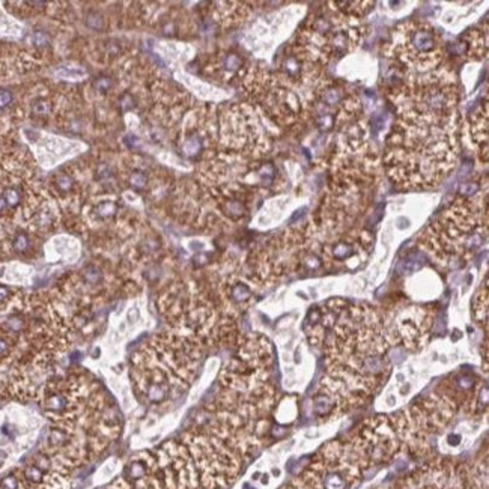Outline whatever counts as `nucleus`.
Returning a JSON list of instances; mask_svg holds the SVG:
<instances>
[{
  "instance_id": "b1692460",
  "label": "nucleus",
  "mask_w": 489,
  "mask_h": 489,
  "mask_svg": "<svg viewBox=\"0 0 489 489\" xmlns=\"http://www.w3.org/2000/svg\"><path fill=\"white\" fill-rule=\"evenodd\" d=\"M119 104H120V107H122V110H124V111H128V110L134 108V98H133L131 94L125 92V94L120 97V99H119Z\"/></svg>"
},
{
  "instance_id": "a211bd4d",
  "label": "nucleus",
  "mask_w": 489,
  "mask_h": 489,
  "mask_svg": "<svg viewBox=\"0 0 489 489\" xmlns=\"http://www.w3.org/2000/svg\"><path fill=\"white\" fill-rule=\"evenodd\" d=\"M114 212H116V205L113 202H102L98 205L97 214L102 218H107V217L113 215Z\"/></svg>"
},
{
  "instance_id": "f257e3e1",
  "label": "nucleus",
  "mask_w": 489,
  "mask_h": 489,
  "mask_svg": "<svg viewBox=\"0 0 489 489\" xmlns=\"http://www.w3.org/2000/svg\"><path fill=\"white\" fill-rule=\"evenodd\" d=\"M459 113L424 114L403 111L389 134L386 169L402 189L438 186L459 155Z\"/></svg>"
},
{
  "instance_id": "f3484780",
  "label": "nucleus",
  "mask_w": 489,
  "mask_h": 489,
  "mask_svg": "<svg viewBox=\"0 0 489 489\" xmlns=\"http://www.w3.org/2000/svg\"><path fill=\"white\" fill-rule=\"evenodd\" d=\"M2 197L5 199L6 205H9V206H17L20 203V200H21V195H20V192L17 189H8V190H5V193H3Z\"/></svg>"
},
{
  "instance_id": "4468645a",
  "label": "nucleus",
  "mask_w": 489,
  "mask_h": 489,
  "mask_svg": "<svg viewBox=\"0 0 489 489\" xmlns=\"http://www.w3.org/2000/svg\"><path fill=\"white\" fill-rule=\"evenodd\" d=\"M86 24L92 30H102V27H104V17L99 12H97V11H92L86 17Z\"/></svg>"
},
{
  "instance_id": "f03ea898",
  "label": "nucleus",
  "mask_w": 489,
  "mask_h": 489,
  "mask_svg": "<svg viewBox=\"0 0 489 489\" xmlns=\"http://www.w3.org/2000/svg\"><path fill=\"white\" fill-rule=\"evenodd\" d=\"M488 193L459 197L423 235V246L438 261H449L476 250L486 236Z\"/></svg>"
},
{
  "instance_id": "9b49d317",
  "label": "nucleus",
  "mask_w": 489,
  "mask_h": 489,
  "mask_svg": "<svg viewBox=\"0 0 489 489\" xmlns=\"http://www.w3.org/2000/svg\"><path fill=\"white\" fill-rule=\"evenodd\" d=\"M242 64H244L242 57H241L239 54H236V53H229V54H226V57H224V60H223V67H224V70H226V71H230V73L238 71V70L242 67Z\"/></svg>"
},
{
  "instance_id": "0eeeda50",
  "label": "nucleus",
  "mask_w": 489,
  "mask_h": 489,
  "mask_svg": "<svg viewBox=\"0 0 489 489\" xmlns=\"http://www.w3.org/2000/svg\"><path fill=\"white\" fill-rule=\"evenodd\" d=\"M23 476H24V479L29 483H32V485H41L44 482V479H45V471L41 470L38 465H29V467L24 468Z\"/></svg>"
},
{
  "instance_id": "9d476101",
  "label": "nucleus",
  "mask_w": 489,
  "mask_h": 489,
  "mask_svg": "<svg viewBox=\"0 0 489 489\" xmlns=\"http://www.w3.org/2000/svg\"><path fill=\"white\" fill-rule=\"evenodd\" d=\"M230 296L232 299H235L236 302H242V301H247L250 296H252V291L247 285L244 283H236L232 286L230 289Z\"/></svg>"
},
{
  "instance_id": "412c9836",
  "label": "nucleus",
  "mask_w": 489,
  "mask_h": 489,
  "mask_svg": "<svg viewBox=\"0 0 489 489\" xmlns=\"http://www.w3.org/2000/svg\"><path fill=\"white\" fill-rule=\"evenodd\" d=\"M32 41H33V44H35V45H38V47H45V45H48L50 38H48V35H47L45 32H42V30H36V32L33 33V36H32Z\"/></svg>"
},
{
  "instance_id": "4be33fe9",
  "label": "nucleus",
  "mask_w": 489,
  "mask_h": 489,
  "mask_svg": "<svg viewBox=\"0 0 489 489\" xmlns=\"http://www.w3.org/2000/svg\"><path fill=\"white\" fill-rule=\"evenodd\" d=\"M50 110H51V107H50V104H48V102H45V101H38V102H35V104H33V107H32V111H33L35 114H38V116H45V114H48V113H50Z\"/></svg>"
},
{
  "instance_id": "5701e85b",
  "label": "nucleus",
  "mask_w": 489,
  "mask_h": 489,
  "mask_svg": "<svg viewBox=\"0 0 489 489\" xmlns=\"http://www.w3.org/2000/svg\"><path fill=\"white\" fill-rule=\"evenodd\" d=\"M24 322L20 316H11L8 321H6V327L11 330V331H20L23 328Z\"/></svg>"
},
{
  "instance_id": "39448f33",
  "label": "nucleus",
  "mask_w": 489,
  "mask_h": 489,
  "mask_svg": "<svg viewBox=\"0 0 489 489\" xmlns=\"http://www.w3.org/2000/svg\"><path fill=\"white\" fill-rule=\"evenodd\" d=\"M470 136L479 158L488 161V104L485 102L470 119Z\"/></svg>"
},
{
  "instance_id": "20e7f679",
  "label": "nucleus",
  "mask_w": 489,
  "mask_h": 489,
  "mask_svg": "<svg viewBox=\"0 0 489 489\" xmlns=\"http://www.w3.org/2000/svg\"><path fill=\"white\" fill-rule=\"evenodd\" d=\"M390 51L405 68L427 71L437 68L444 54L441 38L426 21H406L393 32Z\"/></svg>"
},
{
  "instance_id": "a878e982",
  "label": "nucleus",
  "mask_w": 489,
  "mask_h": 489,
  "mask_svg": "<svg viewBox=\"0 0 489 489\" xmlns=\"http://www.w3.org/2000/svg\"><path fill=\"white\" fill-rule=\"evenodd\" d=\"M8 349H9V346H8V342H6V340H3V339H0V357L6 355Z\"/></svg>"
},
{
  "instance_id": "aec40b11",
  "label": "nucleus",
  "mask_w": 489,
  "mask_h": 489,
  "mask_svg": "<svg viewBox=\"0 0 489 489\" xmlns=\"http://www.w3.org/2000/svg\"><path fill=\"white\" fill-rule=\"evenodd\" d=\"M0 489H20V482H18L17 476L9 474V476L3 477L0 480Z\"/></svg>"
},
{
  "instance_id": "1a4fd4ad",
  "label": "nucleus",
  "mask_w": 489,
  "mask_h": 489,
  "mask_svg": "<svg viewBox=\"0 0 489 489\" xmlns=\"http://www.w3.org/2000/svg\"><path fill=\"white\" fill-rule=\"evenodd\" d=\"M127 476L130 480H140L146 476V464L142 461H134L127 467Z\"/></svg>"
},
{
  "instance_id": "dca6fc26",
  "label": "nucleus",
  "mask_w": 489,
  "mask_h": 489,
  "mask_svg": "<svg viewBox=\"0 0 489 489\" xmlns=\"http://www.w3.org/2000/svg\"><path fill=\"white\" fill-rule=\"evenodd\" d=\"M111 86H113V80L110 77H107V76H101V77H98L97 80L94 82V88L97 89L98 92H101V94L108 92L111 89Z\"/></svg>"
},
{
  "instance_id": "ddd939ff",
  "label": "nucleus",
  "mask_w": 489,
  "mask_h": 489,
  "mask_svg": "<svg viewBox=\"0 0 489 489\" xmlns=\"http://www.w3.org/2000/svg\"><path fill=\"white\" fill-rule=\"evenodd\" d=\"M130 186L137 189V190H142L148 186V176L145 172L142 170H134L131 175H130Z\"/></svg>"
},
{
  "instance_id": "cd10ccee",
  "label": "nucleus",
  "mask_w": 489,
  "mask_h": 489,
  "mask_svg": "<svg viewBox=\"0 0 489 489\" xmlns=\"http://www.w3.org/2000/svg\"><path fill=\"white\" fill-rule=\"evenodd\" d=\"M5 206H6V202H5V199H3V197H0V212L5 209Z\"/></svg>"
},
{
  "instance_id": "423d86ee",
  "label": "nucleus",
  "mask_w": 489,
  "mask_h": 489,
  "mask_svg": "<svg viewBox=\"0 0 489 489\" xmlns=\"http://www.w3.org/2000/svg\"><path fill=\"white\" fill-rule=\"evenodd\" d=\"M70 406V397L64 393H51L44 400V408L53 414H62Z\"/></svg>"
},
{
  "instance_id": "6e6552de",
  "label": "nucleus",
  "mask_w": 489,
  "mask_h": 489,
  "mask_svg": "<svg viewBox=\"0 0 489 489\" xmlns=\"http://www.w3.org/2000/svg\"><path fill=\"white\" fill-rule=\"evenodd\" d=\"M47 443H48V446H50V447H53V449L64 447V446L68 443V434H67L64 429H53V431L48 434Z\"/></svg>"
},
{
  "instance_id": "f8f14e48",
  "label": "nucleus",
  "mask_w": 489,
  "mask_h": 489,
  "mask_svg": "<svg viewBox=\"0 0 489 489\" xmlns=\"http://www.w3.org/2000/svg\"><path fill=\"white\" fill-rule=\"evenodd\" d=\"M12 249L17 253H26L30 249V239L24 232H20L14 236L12 239Z\"/></svg>"
},
{
  "instance_id": "393cba45",
  "label": "nucleus",
  "mask_w": 489,
  "mask_h": 489,
  "mask_svg": "<svg viewBox=\"0 0 489 489\" xmlns=\"http://www.w3.org/2000/svg\"><path fill=\"white\" fill-rule=\"evenodd\" d=\"M12 92L8 91V89H0V108H5L8 107L11 102H12Z\"/></svg>"
},
{
  "instance_id": "7ed1b4c3",
  "label": "nucleus",
  "mask_w": 489,
  "mask_h": 489,
  "mask_svg": "<svg viewBox=\"0 0 489 489\" xmlns=\"http://www.w3.org/2000/svg\"><path fill=\"white\" fill-rule=\"evenodd\" d=\"M363 36L361 18L340 14L330 8L328 12L316 15L299 33L296 44L321 67L333 57L352 51Z\"/></svg>"
},
{
  "instance_id": "6ab92c4d",
  "label": "nucleus",
  "mask_w": 489,
  "mask_h": 489,
  "mask_svg": "<svg viewBox=\"0 0 489 489\" xmlns=\"http://www.w3.org/2000/svg\"><path fill=\"white\" fill-rule=\"evenodd\" d=\"M56 186H57V189H60V190H64V192H68V190H71V189H73V186H74V179H73L70 175H59V176L56 178Z\"/></svg>"
},
{
  "instance_id": "bb28decb",
  "label": "nucleus",
  "mask_w": 489,
  "mask_h": 489,
  "mask_svg": "<svg viewBox=\"0 0 489 489\" xmlns=\"http://www.w3.org/2000/svg\"><path fill=\"white\" fill-rule=\"evenodd\" d=\"M9 295V289L6 286H0V302H3Z\"/></svg>"
},
{
  "instance_id": "2eb2a0df",
  "label": "nucleus",
  "mask_w": 489,
  "mask_h": 489,
  "mask_svg": "<svg viewBox=\"0 0 489 489\" xmlns=\"http://www.w3.org/2000/svg\"><path fill=\"white\" fill-rule=\"evenodd\" d=\"M83 280L88 285H97V283H99L101 282V273H99V270L95 268V267H88L83 271Z\"/></svg>"
}]
</instances>
